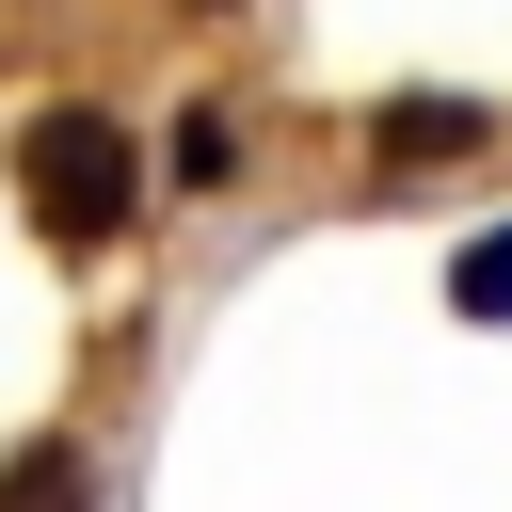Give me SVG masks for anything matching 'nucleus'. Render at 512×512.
Segmentation results:
<instances>
[{"label":"nucleus","mask_w":512,"mask_h":512,"mask_svg":"<svg viewBox=\"0 0 512 512\" xmlns=\"http://www.w3.org/2000/svg\"><path fill=\"white\" fill-rule=\"evenodd\" d=\"M480 128H496L480 96H384V112H368V160H464Z\"/></svg>","instance_id":"nucleus-2"},{"label":"nucleus","mask_w":512,"mask_h":512,"mask_svg":"<svg viewBox=\"0 0 512 512\" xmlns=\"http://www.w3.org/2000/svg\"><path fill=\"white\" fill-rule=\"evenodd\" d=\"M160 176H176V192H240V112H224V96L160 112Z\"/></svg>","instance_id":"nucleus-3"},{"label":"nucleus","mask_w":512,"mask_h":512,"mask_svg":"<svg viewBox=\"0 0 512 512\" xmlns=\"http://www.w3.org/2000/svg\"><path fill=\"white\" fill-rule=\"evenodd\" d=\"M448 320H512V224H480L448 256Z\"/></svg>","instance_id":"nucleus-5"},{"label":"nucleus","mask_w":512,"mask_h":512,"mask_svg":"<svg viewBox=\"0 0 512 512\" xmlns=\"http://www.w3.org/2000/svg\"><path fill=\"white\" fill-rule=\"evenodd\" d=\"M192 16H224V0H192Z\"/></svg>","instance_id":"nucleus-6"},{"label":"nucleus","mask_w":512,"mask_h":512,"mask_svg":"<svg viewBox=\"0 0 512 512\" xmlns=\"http://www.w3.org/2000/svg\"><path fill=\"white\" fill-rule=\"evenodd\" d=\"M0 512H96V464L48 432V448H16V464H0Z\"/></svg>","instance_id":"nucleus-4"},{"label":"nucleus","mask_w":512,"mask_h":512,"mask_svg":"<svg viewBox=\"0 0 512 512\" xmlns=\"http://www.w3.org/2000/svg\"><path fill=\"white\" fill-rule=\"evenodd\" d=\"M16 192H32L48 240L96 256V240H128V192H144V176H128V128H112L96 96H48V112L16 128Z\"/></svg>","instance_id":"nucleus-1"}]
</instances>
